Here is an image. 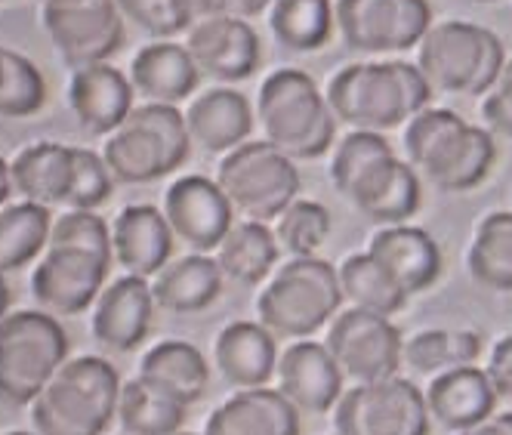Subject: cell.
<instances>
[{"instance_id": "6da1fadb", "label": "cell", "mask_w": 512, "mask_h": 435, "mask_svg": "<svg viewBox=\"0 0 512 435\" xmlns=\"http://www.w3.org/2000/svg\"><path fill=\"white\" fill-rule=\"evenodd\" d=\"M331 179L358 213L380 226H405L423 198L417 170L411 161L395 158L383 133H346L337 142Z\"/></svg>"}, {"instance_id": "7a4b0ae2", "label": "cell", "mask_w": 512, "mask_h": 435, "mask_svg": "<svg viewBox=\"0 0 512 435\" xmlns=\"http://www.w3.org/2000/svg\"><path fill=\"white\" fill-rule=\"evenodd\" d=\"M337 121L352 130L386 133L401 124H411L432 102V87L426 84L417 62H358L346 65L324 90Z\"/></svg>"}, {"instance_id": "3957f363", "label": "cell", "mask_w": 512, "mask_h": 435, "mask_svg": "<svg viewBox=\"0 0 512 435\" xmlns=\"http://www.w3.org/2000/svg\"><path fill=\"white\" fill-rule=\"evenodd\" d=\"M405 152L435 189L469 192L488 179L497 145L494 133L463 121L451 108H426L405 127Z\"/></svg>"}, {"instance_id": "277c9868", "label": "cell", "mask_w": 512, "mask_h": 435, "mask_svg": "<svg viewBox=\"0 0 512 435\" xmlns=\"http://www.w3.org/2000/svg\"><path fill=\"white\" fill-rule=\"evenodd\" d=\"M121 377L99 355L71 358L28 405L38 435H102L118 417Z\"/></svg>"}, {"instance_id": "5b68a950", "label": "cell", "mask_w": 512, "mask_h": 435, "mask_svg": "<svg viewBox=\"0 0 512 435\" xmlns=\"http://www.w3.org/2000/svg\"><path fill=\"white\" fill-rule=\"evenodd\" d=\"M256 115L263 136L290 161H312L331 152L337 139V115L331 102L300 68H278L263 81Z\"/></svg>"}, {"instance_id": "8992f818", "label": "cell", "mask_w": 512, "mask_h": 435, "mask_svg": "<svg viewBox=\"0 0 512 435\" xmlns=\"http://www.w3.org/2000/svg\"><path fill=\"white\" fill-rule=\"evenodd\" d=\"M102 161L115 183L139 186L179 170L192 155L186 112L176 105H136L121 130L105 136Z\"/></svg>"}, {"instance_id": "52a82bcc", "label": "cell", "mask_w": 512, "mask_h": 435, "mask_svg": "<svg viewBox=\"0 0 512 435\" xmlns=\"http://www.w3.org/2000/svg\"><path fill=\"white\" fill-rule=\"evenodd\" d=\"M503 65V41L472 22H435L417 47V68L432 93L488 96Z\"/></svg>"}, {"instance_id": "ba28073f", "label": "cell", "mask_w": 512, "mask_h": 435, "mask_svg": "<svg viewBox=\"0 0 512 435\" xmlns=\"http://www.w3.org/2000/svg\"><path fill=\"white\" fill-rule=\"evenodd\" d=\"M340 272L318 257H294L263 287L256 312L260 324L275 337L303 340L337 318L343 306Z\"/></svg>"}, {"instance_id": "9c48e42d", "label": "cell", "mask_w": 512, "mask_h": 435, "mask_svg": "<svg viewBox=\"0 0 512 435\" xmlns=\"http://www.w3.org/2000/svg\"><path fill=\"white\" fill-rule=\"evenodd\" d=\"M68 361V337L50 312H10L0 321V402L31 405Z\"/></svg>"}, {"instance_id": "30bf717a", "label": "cell", "mask_w": 512, "mask_h": 435, "mask_svg": "<svg viewBox=\"0 0 512 435\" xmlns=\"http://www.w3.org/2000/svg\"><path fill=\"white\" fill-rule=\"evenodd\" d=\"M216 183L253 223H272L300 198V170L266 139L244 142L216 170Z\"/></svg>"}, {"instance_id": "8fae6325", "label": "cell", "mask_w": 512, "mask_h": 435, "mask_svg": "<svg viewBox=\"0 0 512 435\" xmlns=\"http://www.w3.org/2000/svg\"><path fill=\"white\" fill-rule=\"evenodd\" d=\"M337 31L355 53H405L429 34V0H337Z\"/></svg>"}, {"instance_id": "7c38bea8", "label": "cell", "mask_w": 512, "mask_h": 435, "mask_svg": "<svg viewBox=\"0 0 512 435\" xmlns=\"http://www.w3.org/2000/svg\"><path fill=\"white\" fill-rule=\"evenodd\" d=\"M426 392L411 380L389 377L361 383L337 402V435H429Z\"/></svg>"}, {"instance_id": "4fadbf2b", "label": "cell", "mask_w": 512, "mask_h": 435, "mask_svg": "<svg viewBox=\"0 0 512 435\" xmlns=\"http://www.w3.org/2000/svg\"><path fill=\"white\" fill-rule=\"evenodd\" d=\"M41 25L68 71L102 65L124 44V16L115 0L41 7Z\"/></svg>"}, {"instance_id": "5bb4252c", "label": "cell", "mask_w": 512, "mask_h": 435, "mask_svg": "<svg viewBox=\"0 0 512 435\" xmlns=\"http://www.w3.org/2000/svg\"><path fill=\"white\" fill-rule=\"evenodd\" d=\"M324 346L331 349L343 377L361 383H380L398 374L405 361V340L401 331L383 315L349 309L340 312L327 331Z\"/></svg>"}, {"instance_id": "9a60e30c", "label": "cell", "mask_w": 512, "mask_h": 435, "mask_svg": "<svg viewBox=\"0 0 512 435\" xmlns=\"http://www.w3.org/2000/svg\"><path fill=\"white\" fill-rule=\"evenodd\" d=\"M112 263L75 247H47L31 272V297L44 312L81 315L96 306Z\"/></svg>"}, {"instance_id": "2e32d148", "label": "cell", "mask_w": 512, "mask_h": 435, "mask_svg": "<svg viewBox=\"0 0 512 435\" xmlns=\"http://www.w3.org/2000/svg\"><path fill=\"white\" fill-rule=\"evenodd\" d=\"M164 216L173 238L186 241L195 253H210L226 241L235 226V207L216 179L201 173L179 176L164 195Z\"/></svg>"}, {"instance_id": "e0dca14e", "label": "cell", "mask_w": 512, "mask_h": 435, "mask_svg": "<svg viewBox=\"0 0 512 435\" xmlns=\"http://www.w3.org/2000/svg\"><path fill=\"white\" fill-rule=\"evenodd\" d=\"M186 47L198 68L223 84L247 81L263 62L260 34L238 16H204L189 28Z\"/></svg>"}, {"instance_id": "ac0fdd59", "label": "cell", "mask_w": 512, "mask_h": 435, "mask_svg": "<svg viewBox=\"0 0 512 435\" xmlns=\"http://www.w3.org/2000/svg\"><path fill=\"white\" fill-rule=\"evenodd\" d=\"M152 315H155L152 284L136 275H121L108 287H102V294L93 306L90 328L102 349L124 355L149 337Z\"/></svg>"}, {"instance_id": "d6986e66", "label": "cell", "mask_w": 512, "mask_h": 435, "mask_svg": "<svg viewBox=\"0 0 512 435\" xmlns=\"http://www.w3.org/2000/svg\"><path fill=\"white\" fill-rule=\"evenodd\" d=\"M133 84L115 65H90L71 71L68 78V108L78 127L90 136H112L124 127L133 112Z\"/></svg>"}, {"instance_id": "ffe728a7", "label": "cell", "mask_w": 512, "mask_h": 435, "mask_svg": "<svg viewBox=\"0 0 512 435\" xmlns=\"http://www.w3.org/2000/svg\"><path fill=\"white\" fill-rule=\"evenodd\" d=\"M343 371L324 343L300 340L278 358V392L297 411L324 414L343 398Z\"/></svg>"}, {"instance_id": "44dd1931", "label": "cell", "mask_w": 512, "mask_h": 435, "mask_svg": "<svg viewBox=\"0 0 512 435\" xmlns=\"http://www.w3.org/2000/svg\"><path fill=\"white\" fill-rule=\"evenodd\" d=\"M368 253L386 269V275L405 290L408 297L429 290L438 275H442V247L426 229L417 226H383L371 244Z\"/></svg>"}, {"instance_id": "7402d4cb", "label": "cell", "mask_w": 512, "mask_h": 435, "mask_svg": "<svg viewBox=\"0 0 512 435\" xmlns=\"http://www.w3.org/2000/svg\"><path fill=\"white\" fill-rule=\"evenodd\" d=\"M115 263L124 275L136 278H155L173 253V229L167 223L164 210L152 204H130L118 213L112 229Z\"/></svg>"}, {"instance_id": "603a6c76", "label": "cell", "mask_w": 512, "mask_h": 435, "mask_svg": "<svg viewBox=\"0 0 512 435\" xmlns=\"http://www.w3.org/2000/svg\"><path fill=\"white\" fill-rule=\"evenodd\" d=\"M198 62L192 59L186 44L155 41L145 44L133 59L127 78L133 90L155 105H179L189 99L198 87Z\"/></svg>"}, {"instance_id": "cb8c5ba5", "label": "cell", "mask_w": 512, "mask_h": 435, "mask_svg": "<svg viewBox=\"0 0 512 435\" xmlns=\"http://www.w3.org/2000/svg\"><path fill=\"white\" fill-rule=\"evenodd\" d=\"M429 417L451 432H466L494 417L497 392L482 368H457L438 374L426 389Z\"/></svg>"}, {"instance_id": "d4e9b609", "label": "cell", "mask_w": 512, "mask_h": 435, "mask_svg": "<svg viewBox=\"0 0 512 435\" xmlns=\"http://www.w3.org/2000/svg\"><path fill=\"white\" fill-rule=\"evenodd\" d=\"M213 361L229 386L263 389L278 374L275 334L266 331L260 321H232L216 337Z\"/></svg>"}, {"instance_id": "484cf974", "label": "cell", "mask_w": 512, "mask_h": 435, "mask_svg": "<svg viewBox=\"0 0 512 435\" xmlns=\"http://www.w3.org/2000/svg\"><path fill=\"white\" fill-rule=\"evenodd\" d=\"M204 435H300V411L278 389H238L210 414Z\"/></svg>"}, {"instance_id": "4316f807", "label": "cell", "mask_w": 512, "mask_h": 435, "mask_svg": "<svg viewBox=\"0 0 512 435\" xmlns=\"http://www.w3.org/2000/svg\"><path fill=\"white\" fill-rule=\"evenodd\" d=\"M186 124L192 142H198L204 152L229 155L247 142L253 130V112L244 93L229 87H213L189 102Z\"/></svg>"}, {"instance_id": "83f0119b", "label": "cell", "mask_w": 512, "mask_h": 435, "mask_svg": "<svg viewBox=\"0 0 512 435\" xmlns=\"http://www.w3.org/2000/svg\"><path fill=\"white\" fill-rule=\"evenodd\" d=\"M75 155L71 145L62 142H31L10 158V179L19 201H31L41 207H62Z\"/></svg>"}, {"instance_id": "f1b7e54d", "label": "cell", "mask_w": 512, "mask_h": 435, "mask_svg": "<svg viewBox=\"0 0 512 435\" xmlns=\"http://www.w3.org/2000/svg\"><path fill=\"white\" fill-rule=\"evenodd\" d=\"M223 269H219L216 257L207 253H189L176 263H167L152 278V297L155 306L176 315H192L213 306L223 294Z\"/></svg>"}, {"instance_id": "f546056e", "label": "cell", "mask_w": 512, "mask_h": 435, "mask_svg": "<svg viewBox=\"0 0 512 435\" xmlns=\"http://www.w3.org/2000/svg\"><path fill=\"white\" fill-rule=\"evenodd\" d=\"M139 377L155 383L186 408L198 405L210 386V365L192 343L164 340L152 346L139 361Z\"/></svg>"}, {"instance_id": "4dcf8cb0", "label": "cell", "mask_w": 512, "mask_h": 435, "mask_svg": "<svg viewBox=\"0 0 512 435\" xmlns=\"http://www.w3.org/2000/svg\"><path fill=\"white\" fill-rule=\"evenodd\" d=\"M278 247L281 244L266 223L244 220V223H235L226 241L216 247V263L226 278L244 287H256L275 269Z\"/></svg>"}, {"instance_id": "1f68e13d", "label": "cell", "mask_w": 512, "mask_h": 435, "mask_svg": "<svg viewBox=\"0 0 512 435\" xmlns=\"http://www.w3.org/2000/svg\"><path fill=\"white\" fill-rule=\"evenodd\" d=\"M50 207L16 201L0 207V275L16 272L44 257L50 244Z\"/></svg>"}, {"instance_id": "d6a6232c", "label": "cell", "mask_w": 512, "mask_h": 435, "mask_svg": "<svg viewBox=\"0 0 512 435\" xmlns=\"http://www.w3.org/2000/svg\"><path fill=\"white\" fill-rule=\"evenodd\" d=\"M189 417V408L155 383L133 377L121 386L118 423L127 435H176Z\"/></svg>"}, {"instance_id": "836d02e7", "label": "cell", "mask_w": 512, "mask_h": 435, "mask_svg": "<svg viewBox=\"0 0 512 435\" xmlns=\"http://www.w3.org/2000/svg\"><path fill=\"white\" fill-rule=\"evenodd\" d=\"M466 266L475 284L500 294H512V213L497 210L479 223L466 253Z\"/></svg>"}, {"instance_id": "e575fe53", "label": "cell", "mask_w": 512, "mask_h": 435, "mask_svg": "<svg viewBox=\"0 0 512 435\" xmlns=\"http://www.w3.org/2000/svg\"><path fill=\"white\" fill-rule=\"evenodd\" d=\"M331 0H275L269 10V28L281 47L294 53L321 50L334 34Z\"/></svg>"}, {"instance_id": "d590c367", "label": "cell", "mask_w": 512, "mask_h": 435, "mask_svg": "<svg viewBox=\"0 0 512 435\" xmlns=\"http://www.w3.org/2000/svg\"><path fill=\"white\" fill-rule=\"evenodd\" d=\"M337 272H340L343 297L352 303V309H364V312L392 318L395 312H401V309H405V303H408L405 290H401L386 275V269L371 257L368 250L346 257Z\"/></svg>"}, {"instance_id": "8d00e7d4", "label": "cell", "mask_w": 512, "mask_h": 435, "mask_svg": "<svg viewBox=\"0 0 512 435\" xmlns=\"http://www.w3.org/2000/svg\"><path fill=\"white\" fill-rule=\"evenodd\" d=\"M485 343L475 331H423L405 343V361L417 374H445L457 368H472Z\"/></svg>"}, {"instance_id": "74e56055", "label": "cell", "mask_w": 512, "mask_h": 435, "mask_svg": "<svg viewBox=\"0 0 512 435\" xmlns=\"http://www.w3.org/2000/svg\"><path fill=\"white\" fill-rule=\"evenodd\" d=\"M331 226V210L321 201L297 198L275 220V238L290 257H315V250L331 235Z\"/></svg>"}, {"instance_id": "f35d334b", "label": "cell", "mask_w": 512, "mask_h": 435, "mask_svg": "<svg viewBox=\"0 0 512 435\" xmlns=\"http://www.w3.org/2000/svg\"><path fill=\"white\" fill-rule=\"evenodd\" d=\"M47 102V81L28 56L7 50V71L0 84V118H31Z\"/></svg>"}, {"instance_id": "ab89813d", "label": "cell", "mask_w": 512, "mask_h": 435, "mask_svg": "<svg viewBox=\"0 0 512 435\" xmlns=\"http://www.w3.org/2000/svg\"><path fill=\"white\" fill-rule=\"evenodd\" d=\"M124 22L155 41H170L195 25V0H115Z\"/></svg>"}, {"instance_id": "60d3db41", "label": "cell", "mask_w": 512, "mask_h": 435, "mask_svg": "<svg viewBox=\"0 0 512 435\" xmlns=\"http://www.w3.org/2000/svg\"><path fill=\"white\" fill-rule=\"evenodd\" d=\"M47 247H75L96 253L105 263H115L112 229L96 210H65L62 216H56Z\"/></svg>"}, {"instance_id": "b9f144b4", "label": "cell", "mask_w": 512, "mask_h": 435, "mask_svg": "<svg viewBox=\"0 0 512 435\" xmlns=\"http://www.w3.org/2000/svg\"><path fill=\"white\" fill-rule=\"evenodd\" d=\"M71 155H75V170H71V186L65 195V210H96L108 198H112L115 179L108 173L102 155L81 149V145H71Z\"/></svg>"}, {"instance_id": "7bdbcfd3", "label": "cell", "mask_w": 512, "mask_h": 435, "mask_svg": "<svg viewBox=\"0 0 512 435\" xmlns=\"http://www.w3.org/2000/svg\"><path fill=\"white\" fill-rule=\"evenodd\" d=\"M485 124L494 136L512 139V59H506L494 90L482 102Z\"/></svg>"}, {"instance_id": "ee69618b", "label": "cell", "mask_w": 512, "mask_h": 435, "mask_svg": "<svg viewBox=\"0 0 512 435\" xmlns=\"http://www.w3.org/2000/svg\"><path fill=\"white\" fill-rule=\"evenodd\" d=\"M485 374H488V380H491L497 398H506V402H512V334L503 337V340L494 346Z\"/></svg>"}, {"instance_id": "f6af8a7d", "label": "cell", "mask_w": 512, "mask_h": 435, "mask_svg": "<svg viewBox=\"0 0 512 435\" xmlns=\"http://www.w3.org/2000/svg\"><path fill=\"white\" fill-rule=\"evenodd\" d=\"M275 0H207L201 10L207 16H238V19H253L266 10H272Z\"/></svg>"}, {"instance_id": "bcb514c9", "label": "cell", "mask_w": 512, "mask_h": 435, "mask_svg": "<svg viewBox=\"0 0 512 435\" xmlns=\"http://www.w3.org/2000/svg\"><path fill=\"white\" fill-rule=\"evenodd\" d=\"M457 435H512V411L494 414V417H488L482 426L466 429V432H457Z\"/></svg>"}, {"instance_id": "7dc6e473", "label": "cell", "mask_w": 512, "mask_h": 435, "mask_svg": "<svg viewBox=\"0 0 512 435\" xmlns=\"http://www.w3.org/2000/svg\"><path fill=\"white\" fill-rule=\"evenodd\" d=\"M13 195V179H10V161L0 158V207H4Z\"/></svg>"}, {"instance_id": "c3c4849f", "label": "cell", "mask_w": 512, "mask_h": 435, "mask_svg": "<svg viewBox=\"0 0 512 435\" xmlns=\"http://www.w3.org/2000/svg\"><path fill=\"white\" fill-rule=\"evenodd\" d=\"M10 287H7V281H4V275H0V321H4L10 312Z\"/></svg>"}, {"instance_id": "681fc988", "label": "cell", "mask_w": 512, "mask_h": 435, "mask_svg": "<svg viewBox=\"0 0 512 435\" xmlns=\"http://www.w3.org/2000/svg\"><path fill=\"white\" fill-rule=\"evenodd\" d=\"M65 4H81V0H38V7H65Z\"/></svg>"}, {"instance_id": "f907efd6", "label": "cell", "mask_w": 512, "mask_h": 435, "mask_svg": "<svg viewBox=\"0 0 512 435\" xmlns=\"http://www.w3.org/2000/svg\"><path fill=\"white\" fill-rule=\"evenodd\" d=\"M4 71H7V47H0V84H4Z\"/></svg>"}, {"instance_id": "816d5d0a", "label": "cell", "mask_w": 512, "mask_h": 435, "mask_svg": "<svg viewBox=\"0 0 512 435\" xmlns=\"http://www.w3.org/2000/svg\"><path fill=\"white\" fill-rule=\"evenodd\" d=\"M4 435H38V432H22V429H13V432H4Z\"/></svg>"}, {"instance_id": "f5cc1de1", "label": "cell", "mask_w": 512, "mask_h": 435, "mask_svg": "<svg viewBox=\"0 0 512 435\" xmlns=\"http://www.w3.org/2000/svg\"><path fill=\"white\" fill-rule=\"evenodd\" d=\"M472 4H494V0H472Z\"/></svg>"}, {"instance_id": "db71d44e", "label": "cell", "mask_w": 512, "mask_h": 435, "mask_svg": "<svg viewBox=\"0 0 512 435\" xmlns=\"http://www.w3.org/2000/svg\"><path fill=\"white\" fill-rule=\"evenodd\" d=\"M195 4H198V7H201V4H207V0H195Z\"/></svg>"}, {"instance_id": "11a10c76", "label": "cell", "mask_w": 512, "mask_h": 435, "mask_svg": "<svg viewBox=\"0 0 512 435\" xmlns=\"http://www.w3.org/2000/svg\"><path fill=\"white\" fill-rule=\"evenodd\" d=\"M176 435H192V432H176Z\"/></svg>"}, {"instance_id": "9f6ffc18", "label": "cell", "mask_w": 512, "mask_h": 435, "mask_svg": "<svg viewBox=\"0 0 512 435\" xmlns=\"http://www.w3.org/2000/svg\"><path fill=\"white\" fill-rule=\"evenodd\" d=\"M0 4H4V0H0Z\"/></svg>"}]
</instances>
